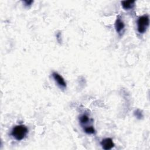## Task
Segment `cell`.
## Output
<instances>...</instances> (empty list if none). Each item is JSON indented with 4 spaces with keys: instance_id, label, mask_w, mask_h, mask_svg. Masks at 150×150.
<instances>
[{
    "instance_id": "1",
    "label": "cell",
    "mask_w": 150,
    "mask_h": 150,
    "mask_svg": "<svg viewBox=\"0 0 150 150\" xmlns=\"http://www.w3.org/2000/svg\"><path fill=\"white\" fill-rule=\"evenodd\" d=\"M28 132V128L24 125H18L15 126L11 131V135L17 141L23 139Z\"/></svg>"
},
{
    "instance_id": "2",
    "label": "cell",
    "mask_w": 150,
    "mask_h": 150,
    "mask_svg": "<svg viewBox=\"0 0 150 150\" xmlns=\"http://www.w3.org/2000/svg\"><path fill=\"white\" fill-rule=\"evenodd\" d=\"M149 24V18L148 15H144L138 18L137 20V30L139 33H145Z\"/></svg>"
},
{
    "instance_id": "3",
    "label": "cell",
    "mask_w": 150,
    "mask_h": 150,
    "mask_svg": "<svg viewBox=\"0 0 150 150\" xmlns=\"http://www.w3.org/2000/svg\"><path fill=\"white\" fill-rule=\"evenodd\" d=\"M124 28H125V25L123 21L121 19L120 16H118L115 22V28L117 32L120 35H121L124 32Z\"/></svg>"
},
{
    "instance_id": "4",
    "label": "cell",
    "mask_w": 150,
    "mask_h": 150,
    "mask_svg": "<svg viewBox=\"0 0 150 150\" xmlns=\"http://www.w3.org/2000/svg\"><path fill=\"white\" fill-rule=\"evenodd\" d=\"M52 77L54 79L56 83H57V85L62 88H65L66 87V83L64 81V79L63 77L59 74V73L56 72H53L52 73Z\"/></svg>"
},
{
    "instance_id": "5",
    "label": "cell",
    "mask_w": 150,
    "mask_h": 150,
    "mask_svg": "<svg viewBox=\"0 0 150 150\" xmlns=\"http://www.w3.org/2000/svg\"><path fill=\"white\" fill-rule=\"evenodd\" d=\"M100 144L103 149L105 150L111 149L114 146V144L112 141V139L110 138H106L103 139L100 142Z\"/></svg>"
},
{
    "instance_id": "6",
    "label": "cell",
    "mask_w": 150,
    "mask_h": 150,
    "mask_svg": "<svg viewBox=\"0 0 150 150\" xmlns=\"http://www.w3.org/2000/svg\"><path fill=\"white\" fill-rule=\"evenodd\" d=\"M121 3L122 8L125 10H128L133 8L135 5L134 1H122Z\"/></svg>"
},
{
    "instance_id": "7",
    "label": "cell",
    "mask_w": 150,
    "mask_h": 150,
    "mask_svg": "<svg viewBox=\"0 0 150 150\" xmlns=\"http://www.w3.org/2000/svg\"><path fill=\"white\" fill-rule=\"evenodd\" d=\"M79 121H80L81 125L84 127L85 125H86L88 123V122L90 121V118L88 117V115H87L86 114H83L80 117Z\"/></svg>"
},
{
    "instance_id": "8",
    "label": "cell",
    "mask_w": 150,
    "mask_h": 150,
    "mask_svg": "<svg viewBox=\"0 0 150 150\" xmlns=\"http://www.w3.org/2000/svg\"><path fill=\"white\" fill-rule=\"evenodd\" d=\"M84 131L86 133L88 134H93L95 132V129L93 126H87L84 128Z\"/></svg>"
},
{
    "instance_id": "9",
    "label": "cell",
    "mask_w": 150,
    "mask_h": 150,
    "mask_svg": "<svg viewBox=\"0 0 150 150\" xmlns=\"http://www.w3.org/2000/svg\"><path fill=\"white\" fill-rule=\"evenodd\" d=\"M134 115L137 117V118H138V119H141L142 117V113L141 112V111L139 110H137L134 112Z\"/></svg>"
},
{
    "instance_id": "10",
    "label": "cell",
    "mask_w": 150,
    "mask_h": 150,
    "mask_svg": "<svg viewBox=\"0 0 150 150\" xmlns=\"http://www.w3.org/2000/svg\"><path fill=\"white\" fill-rule=\"evenodd\" d=\"M33 2V1H25L24 3L26 6H29Z\"/></svg>"
}]
</instances>
